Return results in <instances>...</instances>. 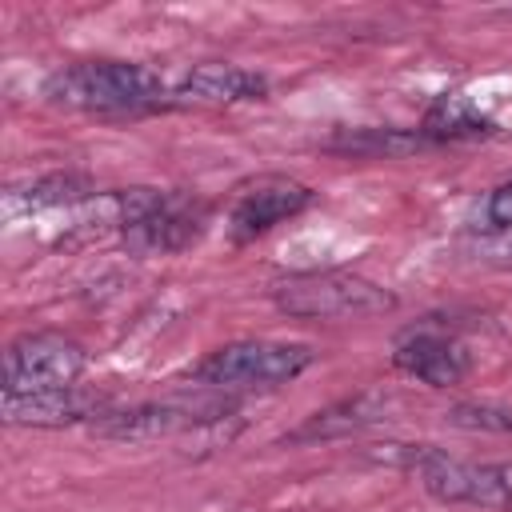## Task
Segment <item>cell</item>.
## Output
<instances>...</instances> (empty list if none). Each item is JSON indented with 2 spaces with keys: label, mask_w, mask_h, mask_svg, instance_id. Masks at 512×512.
Instances as JSON below:
<instances>
[{
  "label": "cell",
  "mask_w": 512,
  "mask_h": 512,
  "mask_svg": "<svg viewBox=\"0 0 512 512\" xmlns=\"http://www.w3.org/2000/svg\"><path fill=\"white\" fill-rule=\"evenodd\" d=\"M168 96L164 80L132 60H76L44 80V100L72 112L136 116L160 108Z\"/></svg>",
  "instance_id": "cell-1"
},
{
  "label": "cell",
  "mask_w": 512,
  "mask_h": 512,
  "mask_svg": "<svg viewBox=\"0 0 512 512\" xmlns=\"http://www.w3.org/2000/svg\"><path fill=\"white\" fill-rule=\"evenodd\" d=\"M116 200V228L124 244L140 256L152 252H184L204 236L212 204L196 192H160V188H120Z\"/></svg>",
  "instance_id": "cell-2"
},
{
  "label": "cell",
  "mask_w": 512,
  "mask_h": 512,
  "mask_svg": "<svg viewBox=\"0 0 512 512\" xmlns=\"http://www.w3.org/2000/svg\"><path fill=\"white\" fill-rule=\"evenodd\" d=\"M408 468L420 488L440 504H476V508H504L512 512V472L500 464H472L456 460L432 444H388L380 460Z\"/></svg>",
  "instance_id": "cell-3"
},
{
  "label": "cell",
  "mask_w": 512,
  "mask_h": 512,
  "mask_svg": "<svg viewBox=\"0 0 512 512\" xmlns=\"http://www.w3.org/2000/svg\"><path fill=\"white\" fill-rule=\"evenodd\" d=\"M272 300L292 320H364L396 308V296L356 272H296L272 288Z\"/></svg>",
  "instance_id": "cell-4"
},
{
  "label": "cell",
  "mask_w": 512,
  "mask_h": 512,
  "mask_svg": "<svg viewBox=\"0 0 512 512\" xmlns=\"http://www.w3.org/2000/svg\"><path fill=\"white\" fill-rule=\"evenodd\" d=\"M316 352L308 344H288V340H232L216 352H208L196 368L192 380L224 392H248V388H280L296 380L304 368H312Z\"/></svg>",
  "instance_id": "cell-5"
},
{
  "label": "cell",
  "mask_w": 512,
  "mask_h": 512,
  "mask_svg": "<svg viewBox=\"0 0 512 512\" xmlns=\"http://www.w3.org/2000/svg\"><path fill=\"white\" fill-rule=\"evenodd\" d=\"M88 368L84 344L64 332H24L4 352V392H40L76 384Z\"/></svg>",
  "instance_id": "cell-6"
},
{
  "label": "cell",
  "mask_w": 512,
  "mask_h": 512,
  "mask_svg": "<svg viewBox=\"0 0 512 512\" xmlns=\"http://www.w3.org/2000/svg\"><path fill=\"white\" fill-rule=\"evenodd\" d=\"M312 204V188L292 180V176H260L252 184L240 188L232 212H228V232L236 244H248L264 232H272L276 224L300 216Z\"/></svg>",
  "instance_id": "cell-7"
},
{
  "label": "cell",
  "mask_w": 512,
  "mask_h": 512,
  "mask_svg": "<svg viewBox=\"0 0 512 512\" xmlns=\"http://www.w3.org/2000/svg\"><path fill=\"white\" fill-rule=\"evenodd\" d=\"M0 408L4 420L20 428H72V424H96L108 412V396L96 388L64 384L40 392H4Z\"/></svg>",
  "instance_id": "cell-8"
},
{
  "label": "cell",
  "mask_w": 512,
  "mask_h": 512,
  "mask_svg": "<svg viewBox=\"0 0 512 512\" xmlns=\"http://www.w3.org/2000/svg\"><path fill=\"white\" fill-rule=\"evenodd\" d=\"M200 412H220V408H196V404H176V400L132 404V408H120V412H104L92 424V432L100 440H116V444H148V440L188 432L204 420H216V416H200Z\"/></svg>",
  "instance_id": "cell-9"
},
{
  "label": "cell",
  "mask_w": 512,
  "mask_h": 512,
  "mask_svg": "<svg viewBox=\"0 0 512 512\" xmlns=\"http://www.w3.org/2000/svg\"><path fill=\"white\" fill-rule=\"evenodd\" d=\"M392 364L428 388H448V384H460L468 376L464 344L456 336H444L432 328H412L408 336H400L392 348Z\"/></svg>",
  "instance_id": "cell-10"
},
{
  "label": "cell",
  "mask_w": 512,
  "mask_h": 512,
  "mask_svg": "<svg viewBox=\"0 0 512 512\" xmlns=\"http://www.w3.org/2000/svg\"><path fill=\"white\" fill-rule=\"evenodd\" d=\"M392 404H396V400L384 396V392H356V396H348V400H336V404L312 412L300 428H292V432L284 436V444H312V440L352 436V432H360V428H372V424L388 420Z\"/></svg>",
  "instance_id": "cell-11"
},
{
  "label": "cell",
  "mask_w": 512,
  "mask_h": 512,
  "mask_svg": "<svg viewBox=\"0 0 512 512\" xmlns=\"http://www.w3.org/2000/svg\"><path fill=\"white\" fill-rule=\"evenodd\" d=\"M268 92V80L260 72H248L240 64H196L176 96L184 100H196V104H248V100H260Z\"/></svg>",
  "instance_id": "cell-12"
},
{
  "label": "cell",
  "mask_w": 512,
  "mask_h": 512,
  "mask_svg": "<svg viewBox=\"0 0 512 512\" xmlns=\"http://www.w3.org/2000/svg\"><path fill=\"white\" fill-rule=\"evenodd\" d=\"M496 124L464 96V92H444L420 120V136L428 144H444V140H472V136H488Z\"/></svg>",
  "instance_id": "cell-13"
},
{
  "label": "cell",
  "mask_w": 512,
  "mask_h": 512,
  "mask_svg": "<svg viewBox=\"0 0 512 512\" xmlns=\"http://www.w3.org/2000/svg\"><path fill=\"white\" fill-rule=\"evenodd\" d=\"M428 140L416 132H404V128H360V132H340L328 140V148L336 152H360V156H404V152H416L424 148Z\"/></svg>",
  "instance_id": "cell-14"
},
{
  "label": "cell",
  "mask_w": 512,
  "mask_h": 512,
  "mask_svg": "<svg viewBox=\"0 0 512 512\" xmlns=\"http://www.w3.org/2000/svg\"><path fill=\"white\" fill-rule=\"evenodd\" d=\"M92 184L76 172H52V176H40L36 184H28V192L20 196L24 208H60V204H84L92 200Z\"/></svg>",
  "instance_id": "cell-15"
},
{
  "label": "cell",
  "mask_w": 512,
  "mask_h": 512,
  "mask_svg": "<svg viewBox=\"0 0 512 512\" xmlns=\"http://www.w3.org/2000/svg\"><path fill=\"white\" fill-rule=\"evenodd\" d=\"M456 428H480V432H512V412L492 404H456L448 412Z\"/></svg>",
  "instance_id": "cell-16"
},
{
  "label": "cell",
  "mask_w": 512,
  "mask_h": 512,
  "mask_svg": "<svg viewBox=\"0 0 512 512\" xmlns=\"http://www.w3.org/2000/svg\"><path fill=\"white\" fill-rule=\"evenodd\" d=\"M488 224L500 228V232H512V180H504L492 196H488Z\"/></svg>",
  "instance_id": "cell-17"
}]
</instances>
